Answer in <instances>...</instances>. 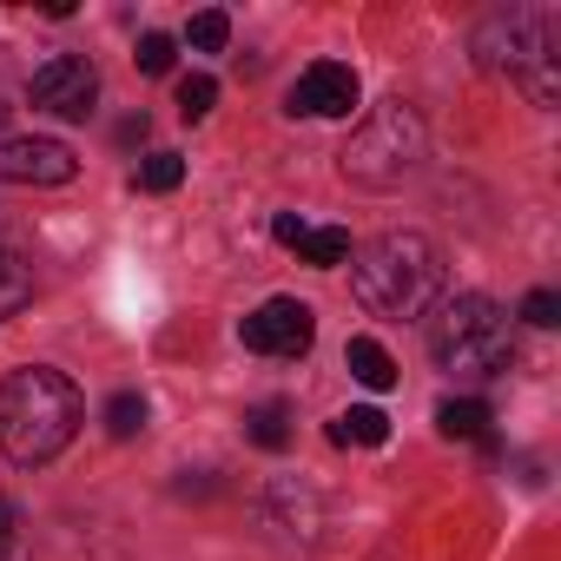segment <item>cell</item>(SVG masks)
I'll list each match as a JSON object with an SVG mask.
<instances>
[{
  "label": "cell",
  "mask_w": 561,
  "mask_h": 561,
  "mask_svg": "<svg viewBox=\"0 0 561 561\" xmlns=\"http://www.w3.org/2000/svg\"><path fill=\"white\" fill-rule=\"evenodd\" d=\"M87 403L73 390L67 370H47V364H27L14 377H0V456L34 469V462H54L73 430H80Z\"/></svg>",
  "instance_id": "6da1fadb"
},
{
  "label": "cell",
  "mask_w": 561,
  "mask_h": 561,
  "mask_svg": "<svg viewBox=\"0 0 561 561\" xmlns=\"http://www.w3.org/2000/svg\"><path fill=\"white\" fill-rule=\"evenodd\" d=\"M351 291L370 318H430L443 298V251L423 231H383L351 257Z\"/></svg>",
  "instance_id": "7a4b0ae2"
},
{
  "label": "cell",
  "mask_w": 561,
  "mask_h": 561,
  "mask_svg": "<svg viewBox=\"0 0 561 561\" xmlns=\"http://www.w3.org/2000/svg\"><path fill=\"white\" fill-rule=\"evenodd\" d=\"M430 357H436L443 370H462V377H495V370H508L515 344H508L502 305L482 298V291L443 298L436 318H430Z\"/></svg>",
  "instance_id": "3957f363"
},
{
  "label": "cell",
  "mask_w": 561,
  "mask_h": 561,
  "mask_svg": "<svg viewBox=\"0 0 561 561\" xmlns=\"http://www.w3.org/2000/svg\"><path fill=\"white\" fill-rule=\"evenodd\" d=\"M554 41H561V21L548 8H515V14H495L482 34H476V54L489 73H515L535 106H554L561 93V73H554Z\"/></svg>",
  "instance_id": "277c9868"
},
{
  "label": "cell",
  "mask_w": 561,
  "mask_h": 561,
  "mask_svg": "<svg viewBox=\"0 0 561 561\" xmlns=\"http://www.w3.org/2000/svg\"><path fill=\"white\" fill-rule=\"evenodd\" d=\"M416 159H423V119L403 106V100H390V106H377L357 133H351V146H344V179L351 185H397L403 172H416Z\"/></svg>",
  "instance_id": "5b68a950"
},
{
  "label": "cell",
  "mask_w": 561,
  "mask_h": 561,
  "mask_svg": "<svg viewBox=\"0 0 561 561\" xmlns=\"http://www.w3.org/2000/svg\"><path fill=\"white\" fill-rule=\"evenodd\" d=\"M238 337H244V351H257V357H305V351L318 344V311L298 305V298H271V305H257V311L238 324Z\"/></svg>",
  "instance_id": "8992f818"
},
{
  "label": "cell",
  "mask_w": 561,
  "mask_h": 561,
  "mask_svg": "<svg viewBox=\"0 0 561 561\" xmlns=\"http://www.w3.org/2000/svg\"><path fill=\"white\" fill-rule=\"evenodd\" d=\"M27 93H34V106H47V113H60V119H87L93 100H100V73H93V60H80V54H54L47 67H34Z\"/></svg>",
  "instance_id": "52a82bcc"
},
{
  "label": "cell",
  "mask_w": 561,
  "mask_h": 561,
  "mask_svg": "<svg viewBox=\"0 0 561 561\" xmlns=\"http://www.w3.org/2000/svg\"><path fill=\"white\" fill-rule=\"evenodd\" d=\"M80 172L67 139H8L0 146V179L8 185H67Z\"/></svg>",
  "instance_id": "ba28073f"
},
{
  "label": "cell",
  "mask_w": 561,
  "mask_h": 561,
  "mask_svg": "<svg viewBox=\"0 0 561 561\" xmlns=\"http://www.w3.org/2000/svg\"><path fill=\"white\" fill-rule=\"evenodd\" d=\"M351 106H357V73L344 60H318L291 87V113L305 119H351Z\"/></svg>",
  "instance_id": "9c48e42d"
},
{
  "label": "cell",
  "mask_w": 561,
  "mask_h": 561,
  "mask_svg": "<svg viewBox=\"0 0 561 561\" xmlns=\"http://www.w3.org/2000/svg\"><path fill=\"white\" fill-rule=\"evenodd\" d=\"M291 251H298L305 264H318V271H337V264L351 257V231H344V225H318V231L305 225V231L291 238Z\"/></svg>",
  "instance_id": "30bf717a"
},
{
  "label": "cell",
  "mask_w": 561,
  "mask_h": 561,
  "mask_svg": "<svg viewBox=\"0 0 561 561\" xmlns=\"http://www.w3.org/2000/svg\"><path fill=\"white\" fill-rule=\"evenodd\" d=\"M344 364H351V377H357L364 390H390V383H397V364H390V351H383L377 337H351V344H344Z\"/></svg>",
  "instance_id": "8fae6325"
},
{
  "label": "cell",
  "mask_w": 561,
  "mask_h": 561,
  "mask_svg": "<svg viewBox=\"0 0 561 561\" xmlns=\"http://www.w3.org/2000/svg\"><path fill=\"white\" fill-rule=\"evenodd\" d=\"M436 430H443L449 443H469V436L489 430V403H476V397H449V403L436 410Z\"/></svg>",
  "instance_id": "7c38bea8"
},
{
  "label": "cell",
  "mask_w": 561,
  "mask_h": 561,
  "mask_svg": "<svg viewBox=\"0 0 561 561\" xmlns=\"http://www.w3.org/2000/svg\"><path fill=\"white\" fill-rule=\"evenodd\" d=\"M331 443H364V449H377V443H390V416L383 410H344L337 423H331Z\"/></svg>",
  "instance_id": "4fadbf2b"
},
{
  "label": "cell",
  "mask_w": 561,
  "mask_h": 561,
  "mask_svg": "<svg viewBox=\"0 0 561 561\" xmlns=\"http://www.w3.org/2000/svg\"><path fill=\"white\" fill-rule=\"evenodd\" d=\"M34 305V271L14 257V251H0V324H8L14 311Z\"/></svg>",
  "instance_id": "5bb4252c"
},
{
  "label": "cell",
  "mask_w": 561,
  "mask_h": 561,
  "mask_svg": "<svg viewBox=\"0 0 561 561\" xmlns=\"http://www.w3.org/2000/svg\"><path fill=\"white\" fill-rule=\"evenodd\" d=\"M244 436H251L257 449H285V443H291V410H285V403H257V410L244 416Z\"/></svg>",
  "instance_id": "9a60e30c"
},
{
  "label": "cell",
  "mask_w": 561,
  "mask_h": 561,
  "mask_svg": "<svg viewBox=\"0 0 561 561\" xmlns=\"http://www.w3.org/2000/svg\"><path fill=\"white\" fill-rule=\"evenodd\" d=\"M211 106H218V80H211V73H185V80H179V119L198 126Z\"/></svg>",
  "instance_id": "2e32d148"
},
{
  "label": "cell",
  "mask_w": 561,
  "mask_h": 561,
  "mask_svg": "<svg viewBox=\"0 0 561 561\" xmlns=\"http://www.w3.org/2000/svg\"><path fill=\"white\" fill-rule=\"evenodd\" d=\"M185 41H192L198 54H225V41H231V21H225L218 8H205V14H192V27H185Z\"/></svg>",
  "instance_id": "e0dca14e"
},
{
  "label": "cell",
  "mask_w": 561,
  "mask_h": 561,
  "mask_svg": "<svg viewBox=\"0 0 561 561\" xmlns=\"http://www.w3.org/2000/svg\"><path fill=\"white\" fill-rule=\"evenodd\" d=\"M106 430L126 443V436H139L146 430V397H133V390H119L113 403H106Z\"/></svg>",
  "instance_id": "ac0fdd59"
},
{
  "label": "cell",
  "mask_w": 561,
  "mask_h": 561,
  "mask_svg": "<svg viewBox=\"0 0 561 561\" xmlns=\"http://www.w3.org/2000/svg\"><path fill=\"white\" fill-rule=\"evenodd\" d=\"M185 179V159L179 152H152L146 165H139V192H172Z\"/></svg>",
  "instance_id": "d6986e66"
},
{
  "label": "cell",
  "mask_w": 561,
  "mask_h": 561,
  "mask_svg": "<svg viewBox=\"0 0 561 561\" xmlns=\"http://www.w3.org/2000/svg\"><path fill=\"white\" fill-rule=\"evenodd\" d=\"M172 54H179V47H172L165 34H146L133 60H139V73H172Z\"/></svg>",
  "instance_id": "ffe728a7"
},
{
  "label": "cell",
  "mask_w": 561,
  "mask_h": 561,
  "mask_svg": "<svg viewBox=\"0 0 561 561\" xmlns=\"http://www.w3.org/2000/svg\"><path fill=\"white\" fill-rule=\"evenodd\" d=\"M522 318H528L535 331H548V324H561V298H554V291H528V305H522Z\"/></svg>",
  "instance_id": "44dd1931"
},
{
  "label": "cell",
  "mask_w": 561,
  "mask_h": 561,
  "mask_svg": "<svg viewBox=\"0 0 561 561\" xmlns=\"http://www.w3.org/2000/svg\"><path fill=\"white\" fill-rule=\"evenodd\" d=\"M298 231H305V218H298V211H277V218H271V238H277V244H291Z\"/></svg>",
  "instance_id": "7402d4cb"
},
{
  "label": "cell",
  "mask_w": 561,
  "mask_h": 561,
  "mask_svg": "<svg viewBox=\"0 0 561 561\" xmlns=\"http://www.w3.org/2000/svg\"><path fill=\"white\" fill-rule=\"evenodd\" d=\"M8 548H14V502H0V561H8Z\"/></svg>",
  "instance_id": "603a6c76"
}]
</instances>
